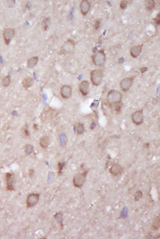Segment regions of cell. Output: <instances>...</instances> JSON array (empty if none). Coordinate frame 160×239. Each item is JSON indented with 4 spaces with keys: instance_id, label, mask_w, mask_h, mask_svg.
<instances>
[{
    "instance_id": "cell-12",
    "label": "cell",
    "mask_w": 160,
    "mask_h": 239,
    "mask_svg": "<svg viewBox=\"0 0 160 239\" xmlns=\"http://www.w3.org/2000/svg\"><path fill=\"white\" fill-rule=\"evenodd\" d=\"M91 9V3L88 0H83L80 3V10L83 15L85 16L89 12Z\"/></svg>"
},
{
    "instance_id": "cell-2",
    "label": "cell",
    "mask_w": 160,
    "mask_h": 239,
    "mask_svg": "<svg viewBox=\"0 0 160 239\" xmlns=\"http://www.w3.org/2000/svg\"><path fill=\"white\" fill-rule=\"evenodd\" d=\"M103 77V71L101 69H95L91 71V81L95 86H98L101 84Z\"/></svg>"
},
{
    "instance_id": "cell-7",
    "label": "cell",
    "mask_w": 160,
    "mask_h": 239,
    "mask_svg": "<svg viewBox=\"0 0 160 239\" xmlns=\"http://www.w3.org/2000/svg\"><path fill=\"white\" fill-rule=\"evenodd\" d=\"M87 171H85L81 173H78L76 174L74 177L73 184L75 186L77 187H81L83 186L84 182H85Z\"/></svg>"
},
{
    "instance_id": "cell-29",
    "label": "cell",
    "mask_w": 160,
    "mask_h": 239,
    "mask_svg": "<svg viewBox=\"0 0 160 239\" xmlns=\"http://www.w3.org/2000/svg\"><path fill=\"white\" fill-rule=\"evenodd\" d=\"M154 21H155V23L156 24H157V25H159L160 23V13H159L158 14V15H157V17L156 18H155V19H154Z\"/></svg>"
},
{
    "instance_id": "cell-28",
    "label": "cell",
    "mask_w": 160,
    "mask_h": 239,
    "mask_svg": "<svg viewBox=\"0 0 160 239\" xmlns=\"http://www.w3.org/2000/svg\"><path fill=\"white\" fill-rule=\"evenodd\" d=\"M100 25H101V22H100V20H96V21H95V23H94V29H95V30H97L100 27Z\"/></svg>"
},
{
    "instance_id": "cell-25",
    "label": "cell",
    "mask_w": 160,
    "mask_h": 239,
    "mask_svg": "<svg viewBox=\"0 0 160 239\" xmlns=\"http://www.w3.org/2000/svg\"><path fill=\"white\" fill-rule=\"evenodd\" d=\"M128 2L127 1H125V0H123V1H121L120 3V7L121 9L123 10H125L126 9V7H127V5H128Z\"/></svg>"
},
{
    "instance_id": "cell-23",
    "label": "cell",
    "mask_w": 160,
    "mask_h": 239,
    "mask_svg": "<svg viewBox=\"0 0 160 239\" xmlns=\"http://www.w3.org/2000/svg\"><path fill=\"white\" fill-rule=\"evenodd\" d=\"M50 18H49V17H46L43 20V30H44V31L47 30L48 28L49 25L50 24Z\"/></svg>"
},
{
    "instance_id": "cell-19",
    "label": "cell",
    "mask_w": 160,
    "mask_h": 239,
    "mask_svg": "<svg viewBox=\"0 0 160 239\" xmlns=\"http://www.w3.org/2000/svg\"><path fill=\"white\" fill-rule=\"evenodd\" d=\"M146 10L148 11H151L153 10L155 7V1L153 0H147L145 2Z\"/></svg>"
},
{
    "instance_id": "cell-24",
    "label": "cell",
    "mask_w": 160,
    "mask_h": 239,
    "mask_svg": "<svg viewBox=\"0 0 160 239\" xmlns=\"http://www.w3.org/2000/svg\"><path fill=\"white\" fill-rule=\"evenodd\" d=\"M142 197V193L140 190H138L135 195V200L138 201Z\"/></svg>"
},
{
    "instance_id": "cell-14",
    "label": "cell",
    "mask_w": 160,
    "mask_h": 239,
    "mask_svg": "<svg viewBox=\"0 0 160 239\" xmlns=\"http://www.w3.org/2000/svg\"><path fill=\"white\" fill-rule=\"evenodd\" d=\"M14 178V174L7 173L5 175V181L7 184V189L10 191L14 190L13 187V180Z\"/></svg>"
},
{
    "instance_id": "cell-16",
    "label": "cell",
    "mask_w": 160,
    "mask_h": 239,
    "mask_svg": "<svg viewBox=\"0 0 160 239\" xmlns=\"http://www.w3.org/2000/svg\"><path fill=\"white\" fill-rule=\"evenodd\" d=\"M22 84L25 89H28L33 85V78L30 76H28L25 77L22 81Z\"/></svg>"
},
{
    "instance_id": "cell-26",
    "label": "cell",
    "mask_w": 160,
    "mask_h": 239,
    "mask_svg": "<svg viewBox=\"0 0 160 239\" xmlns=\"http://www.w3.org/2000/svg\"><path fill=\"white\" fill-rule=\"evenodd\" d=\"M128 213V209L126 207H124L121 212V217L122 218H125Z\"/></svg>"
},
{
    "instance_id": "cell-15",
    "label": "cell",
    "mask_w": 160,
    "mask_h": 239,
    "mask_svg": "<svg viewBox=\"0 0 160 239\" xmlns=\"http://www.w3.org/2000/svg\"><path fill=\"white\" fill-rule=\"evenodd\" d=\"M123 168L118 163H114L110 169V172L114 176L120 175L123 171Z\"/></svg>"
},
{
    "instance_id": "cell-21",
    "label": "cell",
    "mask_w": 160,
    "mask_h": 239,
    "mask_svg": "<svg viewBox=\"0 0 160 239\" xmlns=\"http://www.w3.org/2000/svg\"><path fill=\"white\" fill-rule=\"evenodd\" d=\"M77 132L78 134H81L84 133L85 131V127L84 125L81 123H78L75 126Z\"/></svg>"
},
{
    "instance_id": "cell-18",
    "label": "cell",
    "mask_w": 160,
    "mask_h": 239,
    "mask_svg": "<svg viewBox=\"0 0 160 239\" xmlns=\"http://www.w3.org/2000/svg\"><path fill=\"white\" fill-rule=\"evenodd\" d=\"M38 61V58L37 56L33 57L29 59L28 61L27 67L29 68H32L35 67Z\"/></svg>"
},
{
    "instance_id": "cell-8",
    "label": "cell",
    "mask_w": 160,
    "mask_h": 239,
    "mask_svg": "<svg viewBox=\"0 0 160 239\" xmlns=\"http://www.w3.org/2000/svg\"><path fill=\"white\" fill-rule=\"evenodd\" d=\"M15 35V31L14 29L7 28L5 29L3 33L4 40L6 45H8L12 38Z\"/></svg>"
},
{
    "instance_id": "cell-30",
    "label": "cell",
    "mask_w": 160,
    "mask_h": 239,
    "mask_svg": "<svg viewBox=\"0 0 160 239\" xmlns=\"http://www.w3.org/2000/svg\"><path fill=\"white\" fill-rule=\"evenodd\" d=\"M33 128L34 129V130L35 131L38 130V125L36 124H34Z\"/></svg>"
},
{
    "instance_id": "cell-1",
    "label": "cell",
    "mask_w": 160,
    "mask_h": 239,
    "mask_svg": "<svg viewBox=\"0 0 160 239\" xmlns=\"http://www.w3.org/2000/svg\"><path fill=\"white\" fill-rule=\"evenodd\" d=\"M122 96L121 93L117 90H112L107 93V102L110 107L115 106V109L120 107V102L122 101Z\"/></svg>"
},
{
    "instance_id": "cell-5",
    "label": "cell",
    "mask_w": 160,
    "mask_h": 239,
    "mask_svg": "<svg viewBox=\"0 0 160 239\" xmlns=\"http://www.w3.org/2000/svg\"><path fill=\"white\" fill-rule=\"evenodd\" d=\"M131 118L132 122L134 124L137 126L142 124L144 122L143 109L135 112L132 114Z\"/></svg>"
},
{
    "instance_id": "cell-6",
    "label": "cell",
    "mask_w": 160,
    "mask_h": 239,
    "mask_svg": "<svg viewBox=\"0 0 160 239\" xmlns=\"http://www.w3.org/2000/svg\"><path fill=\"white\" fill-rule=\"evenodd\" d=\"M134 77H125L123 78L120 83V87L123 92H126L130 90L133 85Z\"/></svg>"
},
{
    "instance_id": "cell-20",
    "label": "cell",
    "mask_w": 160,
    "mask_h": 239,
    "mask_svg": "<svg viewBox=\"0 0 160 239\" xmlns=\"http://www.w3.org/2000/svg\"><path fill=\"white\" fill-rule=\"evenodd\" d=\"M160 227V218L159 216L156 217L154 219L152 225V228L154 231H157L158 229Z\"/></svg>"
},
{
    "instance_id": "cell-13",
    "label": "cell",
    "mask_w": 160,
    "mask_h": 239,
    "mask_svg": "<svg viewBox=\"0 0 160 239\" xmlns=\"http://www.w3.org/2000/svg\"><path fill=\"white\" fill-rule=\"evenodd\" d=\"M143 44L133 46H132L130 51L131 56L132 57L136 58L140 55L141 51H142V47Z\"/></svg>"
},
{
    "instance_id": "cell-10",
    "label": "cell",
    "mask_w": 160,
    "mask_h": 239,
    "mask_svg": "<svg viewBox=\"0 0 160 239\" xmlns=\"http://www.w3.org/2000/svg\"><path fill=\"white\" fill-rule=\"evenodd\" d=\"M72 94V87L67 85H64L61 88L60 94L62 97L64 99L71 98Z\"/></svg>"
},
{
    "instance_id": "cell-3",
    "label": "cell",
    "mask_w": 160,
    "mask_h": 239,
    "mask_svg": "<svg viewBox=\"0 0 160 239\" xmlns=\"http://www.w3.org/2000/svg\"><path fill=\"white\" fill-rule=\"evenodd\" d=\"M91 60L95 66L103 67L106 60V55L104 49H101L94 53L91 56Z\"/></svg>"
},
{
    "instance_id": "cell-17",
    "label": "cell",
    "mask_w": 160,
    "mask_h": 239,
    "mask_svg": "<svg viewBox=\"0 0 160 239\" xmlns=\"http://www.w3.org/2000/svg\"><path fill=\"white\" fill-rule=\"evenodd\" d=\"M50 140L48 136H44L40 139L39 144L43 149H46L49 145Z\"/></svg>"
},
{
    "instance_id": "cell-9",
    "label": "cell",
    "mask_w": 160,
    "mask_h": 239,
    "mask_svg": "<svg viewBox=\"0 0 160 239\" xmlns=\"http://www.w3.org/2000/svg\"><path fill=\"white\" fill-rule=\"evenodd\" d=\"M40 195L38 194H31L28 196L27 198V206L29 208L33 207L37 204L39 200Z\"/></svg>"
},
{
    "instance_id": "cell-27",
    "label": "cell",
    "mask_w": 160,
    "mask_h": 239,
    "mask_svg": "<svg viewBox=\"0 0 160 239\" xmlns=\"http://www.w3.org/2000/svg\"><path fill=\"white\" fill-rule=\"evenodd\" d=\"M23 131H23V133L25 134V136H30V133H29L28 130L27 125H25V127H24V129H23Z\"/></svg>"
},
{
    "instance_id": "cell-4",
    "label": "cell",
    "mask_w": 160,
    "mask_h": 239,
    "mask_svg": "<svg viewBox=\"0 0 160 239\" xmlns=\"http://www.w3.org/2000/svg\"><path fill=\"white\" fill-rule=\"evenodd\" d=\"M75 46L74 41L71 39H68L62 45L59 53L60 55H66L71 53Z\"/></svg>"
},
{
    "instance_id": "cell-11",
    "label": "cell",
    "mask_w": 160,
    "mask_h": 239,
    "mask_svg": "<svg viewBox=\"0 0 160 239\" xmlns=\"http://www.w3.org/2000/svg\"><path fill=\"white\" fill-rule=\"evenodd\" d=\"M79 90L82 96H88L90 92V84L88 80H83L79 86Z\"/></svg>"
},
{
    "instance_id": "cell-22",
    "label": "cell",
    "mask_w": 160,
    "mask_h": 239,
    "mask_svg": "<svg viewBox=\"0 0 160 239\" xmlns=\"http://www.w3.org/2000/svg\"><path fill=\"white\" fill-rule=\"evenodd\" d=\"M10 83V75H7V76L5 77L2 80V85L5 87H7L9 86Z\"/></svg>"
}]
</instances>
